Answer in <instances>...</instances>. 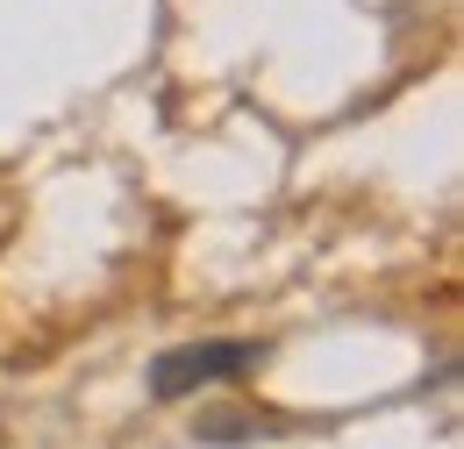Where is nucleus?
I'll use <instances>...</instances> for the list:
<instances>
[{"mask_svg":"<svg viewBox=\"0 0 464 449\" xmlns=\"http://www.w3.org/2000/svg\"><path fill=\"white\" fill-rule=\"evenodd\" d=\"M265 364V342H179L150 364V393L158 399H193L208 386H229L243 371Z\"/></svg>","mask_w":464,"mask_h":449,"instance_id":"nucleus-1","label":"nucleus"}]
</instances>
